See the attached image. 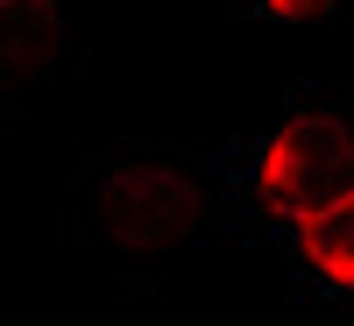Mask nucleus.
I'll use <instances>...</instances> for the list:
<instances>
[{
  "instance_id": "obj_1",
  "label": "nucleus",
  "mask_w": 354,
  "mask_h": 326,
  "mask_svg": "<svg viewBox=\"0 0 354 326\" xmlns=\"http://www.w3.org/2000/svg\"><path fill=\"white\" fill-rule=\"evenodd\" d=\"M255 185L262 199L277 206V213L298 227L319 199H333L347 192V142L326 128V121H312V114H298V121H283L270 135V150H262V170H255Z\"/></svg>"
},
{
  "instance_id": "obj_2",
  "label": "nucleus",
  "mask_w": 354,
  "mask_h": 326,
  "mask_svg": "<svg viewBox=\"0 0 354 326\" xmlns=\"http://www.w3.org/2000/svg\"><path fill=\"white\" fill-rule=\"evenodd\" d=\"M298 242H305V262H312L326 284L354 291V192L319 199L312 213L298 220Z\"/></svg>"
},
{
  "instance_id": "obj_3",
  "label": "nucleus",
  "mask_w": 354,
  "mask_h": 326,
  "mask_svg": "<svg viewBox=\"0 0 354 326\" xmlns=\"http://www.w3.org/2000/svg\"><path fill=\"white\" fill-rule=\"evenodd\" d=\"M270 15H283V21H305V15H326L333 0H262Z\"/></svg>"
}]
</instances>
